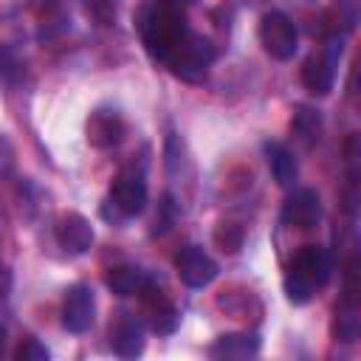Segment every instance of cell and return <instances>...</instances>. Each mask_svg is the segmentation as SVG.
Listing matches in <instances>:
<instances>
[{"instance_id": "cell-1", "label": "cell", "mask_w": 361, "mask_h": 361, "mask_svg": "<svg viewBox=\"0 0 361 361\" xmlns=\"http://www.w3.org/2000/svg\"><path fill=\"white\" fill-rule=\"evenodd\" d=\"M135 25L141 31V39L147 45V51L155 56V59H166L172 54V48L183 39V34L189 31L186 28V20L180 14L178 6H169L164 0H149L138 8V17H135Z\"/></svg>"}, {"instance_id": "cell-2", "label": "cell", "mask_w": 361, "mask_h": 361, "mask_svg": "<svg viewBox=\"0 0 361 361\" xmlns=\"http://www.w3.org/2000/svg\"><path fill=\"white\" fill-rule=\"evenodd\" d=\"M333 271V259L322 245H305L296 251V257L288 265L285 274V293L293 305H305L310 302L313 290L322 288L330 279Z\"/></svg>"}, {"instance_id": "cell-3", "label": "cell", "mask_w": 361, "mask_h": 361, "mask_svg": "<svg viewBox=\"0 0 361 361\" xmlns=\"http://www.w3.org/2000/svg\"><path fill=\"white\" fill-rule=\"evenodd\" d=\"M212 59H214V45L206 37H200L195 31H186L183 39L172 48V54L164 62L172 68L175 76L186 79V82H200L206 76Z\"/></svg>"}, {"instance_id": "cell-4", "label": "cell", "mask_w": 361, "mask_h": 361, "mask_svg": "<svg viewBox=\"0 0 361 361\" xmlns=\"http://www.w3.org/2000/svg\"><path fill=\"white\" fill-rule=\"evenodd\" d=\"M259 42H262V48H265L274 59L285 62V59H290V56L296 54L299 34H296V25L290 23L288 14H282V11H268V14H262V20H259Z\"/></svg>"}, {"instance_id": "cell-5", "label": "cell", "mask_w": 361, "mask_h": 361, "mask_svg": "<svg viewBox=\"0 0 361 361\" xmlns=\"http://www.w3.org/2000/svg\"><path fill=\"white\" fill-rule=\"evenodd\" d=\"M338 54H341V42L338 39H330L322 51H316V54H310L305 59V65H302V85L313 96H327L333 90Z\"/></svg>"}, {"instance_id": "cell-6", "label": "cell", "mask_w": 361, "mask_h": 361, "mask_svg": "<svg viewBox=\"0 0 361 361\" xmlns=\"http://www.w3.org/2000/svg\"><path fill=\"white\" fill-rule=\"evenodd\" d=\"M110 200L124 217H135L147 206V183L135 169H121L110 186Z\"/></svg>"}, {"instance_id": "cell-7", "label": "cell", "mask_w": 361, "mask_h": 361, "mask_svg": "<svg viewBox=\"0 0 361 361\" xmlns=\"http://www.w3.org/2000/svg\"><path fill=\"white\" fill-rule=\"evenodd\" d=\"M96 316V299L87 285H71L62 299V327L68 333H85L90 330Z\"/></svg>"}, {"instance_id": "cell-8", "label": "cell", "mask_w": 361, "mask_h": 361, "mask_svg": "<svg viewBox=\"0 0 361 361\" xmlns=\"http://www.w3.org/2000/svg\"><path fill=\"white\" fill-rule=\"evenodd\" d=\"M175 268H178L180 282L189 285V288H206L217 276V262L197 245L180 248L178 257H175Z\"/></svg>"}, {"instance_id": "cell-9", "label": "cell", "mask_w": 361, "mask_h": 361, "mask_svg": "<svg viewBox=\"0 0 361 361\" xmlns=\"http://www.w3.org/2000/svg\"><path fill=\"white\" fill-rule=\"evenodd\" d=\"M322 220V200L313 189L293 192L282 206V223L290 228H313Z\"/></svg>"}, {"instance_id": "cell-10", "label": "cell", "mask_w": 361, "mask_h": 361, "mask_svg": "<svg viewBox=\"0 0 361 361\" xmlns=\"http://www.w3.org/2000/svg\"><path fill=\"white\" fill-rule=\"evenodd\" d=\"M56 243L68 254H85L93 245V226L85 214L68 212L56 223Z\"/></svg>"}, {"instance_id": "cell-11", "label": "cell", "mask_w": 361, "mask_h": 361, "mask_svg": "<svg viewBox=\"0 0 361 361\" xmlns=\"http://www.w3.org/2000/svg\"><path fill=\"white\" fill-rule=\"evenodd\" d=\"M110 347L121 358H135L144 350V327L135 316L118 313V319L110 324Z\"/></svg>"}, {"instance_id": "cell-12", "label": "cell", "mask_w": 361, "mask_h": 361, "mask_svg": "<svg viewBox=\"0 0 361 361\" xmlns=\"http://www.w3.org/2000/svg\"><path fill=\"white\" fill-rule=\"evenodd\" d=\"M141 296H144V310H147V316H149V324H152V330L155 333H161V336H166V333H175V327H178V310H175V305L164 296V290H158V288H152L149 282L144 285V290H141Z\"/></svg>"}, {"instance_id": "cell-13", "label": "cell", "mask_w": 361, "mask_h": 361, "mask_svg": "<svg viewBox=\"0 0 361 361\" xmlns=\"http://www.w3.org/2000/svg\"><path fill=\"white\" fill-rule=\"evenodd\" d=\"M124 135V124L116 113H107V110H99L90 116L87 121V141L99 149H107V147H116Z\"/></svg>"}, {"instance_id": "cell-14", "label": "cell", "mask_w": 361, "mask_h": 361, "mask_svg": "<svg viewBox=\"0 0 361 361\" xmlns=\"http://www.w3.org/2000/svg\"><path fill=\"white\" fill-rule=\"evenodd\" d=\"M257 353H259V336L257 333H228V336H220L209 347L212 358H251Z\"/></svg>"}, {"instance_id": "cell-15", "label": "cell", "mask_w": 361, "mask_h": 361, "mask_svg": "<svg viewBox=\"0 0 361 361\" xmlns=\"http://www.w3.org/2000/svg\"><path fill=\"white\" fill-rule=\"evenodd\" d=\"M265 161H268V169L274 175V180L282 186V189H290L296 183V175H299V166H296V158L288 147L271 141L265 144Z\"/></svg>"}, {"instance_id": "cell-16", "label": "cell", "mask_w": 361, "mask_h": 361, "mask_svg": "<svg viewBox=\"0 0 361 361\" xmlns=\"http://www.w3.org/2000/svg\"><path fill=\"white\" fill-rule=\"evenodd\" d=\"M104 282H107V288H110L113 293H118V296H133V293H141L149 279H147V274H144L141 268H135V265H116V268L107 271Z\"/></svg>"}, {"instance_id": "cell-17", "label": "cell", "mask_w": 361, "mask_h": 361, "mask_svg": "<svg viewBox=\"0 0 361 361\" xmlns=\"http://www.w3.org/2000/svg\"><path fill=\"white\" fill-rule=\"evenodd\" d=\"M293 130L307 138V141H316L319 138V113L307 110V107H299V113L293 116Z\"/></svg>"}, {"instance_id": "cell-18", "label": "cell", "mask_w": 361, "mask_h": 361, "mask_svg": "<svg viewBox=\"0 0 361 361\" xmlns=\"http://www.w3.org/2000/svg\"><path fill=\"white\" fill-rule=\"evenodd\" d=\"M85 6L87 14L102 25H110L116 20V0H85Z\"/></svg>"}, {"instance_id": "cell-19", "label": "cell", "mask_w": 361, "mask_h": 361, "mask_svg": "<svg viewBox=\"0 0 361 361\" xmlns=\"http://www.w3.org/2000/svg\"><path fill=\"white\" fill-rule=\"evenodd\" d=\"M45 358H48V350L37 338H25L17 347V361H45Z\"/></svg>"}, {"instance_id": "cell-20", "label": "cell", "mask_w": 361, "mask_h": 361, "mask_svg": "<svg viewBox=\"0 0 361 361\" xmlns=\"http://www.w3.org/2000/svg\"><path fill=\"white\" fill-rule=\"evenodd\" d=\"M8 290H11V271L6 265H0V302L8 296Z\"/></svg>"}, {"instance_id": "cell-21", "label": "cell", "mask_w": 361, "mask_h": 361, "mask_svg": "<svg viewBox=\"0 0 361 361\" xmlns=\"http://www.w3.org/2000/svg\"><path fill=\"white\" fill-rule=\"evenodd\" d=\"M8 62H11V59H8V54L0 48V71H6V68H8Z\"/></svg>"}, {"instance_id": "cell-22", "label": "cell", "mask_w": 361, "mask_h": 361, "mask_svg": "<svg viewBox=\"0 0 361 361\" xmlns=\"http://www.w3.org/2000/svg\"><path fill=\"white\" fill-rule=\"evenodd\" d=\"M6 350V327H0V353Z\"/></svg>"}, {"instance_id": "cell-23", "label": "cell", "mask_w": 361, "mask_h": 361, "mask_svg": "<svg viewBox=\"0 0 361 361\" xmlns=\"http://www.w3.org/2000/svg\"><path fill=\"white\" fill-rule=\"evenodd\" d=\"M164 3H169V6H178V8H180V6H183V3H189V0H164Z\"/></svg>"}]
</instances>
